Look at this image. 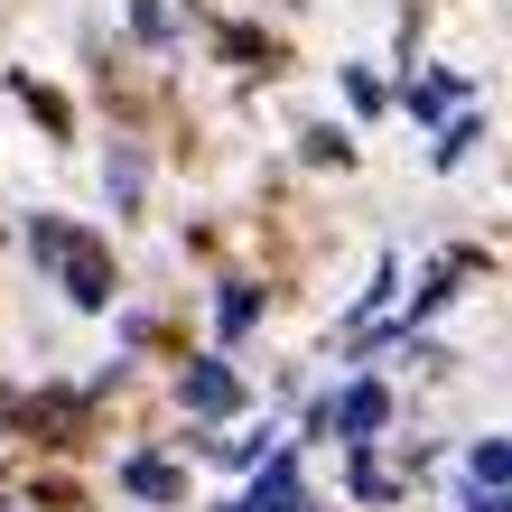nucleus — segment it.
Returning <instances> with one entry per match:
<instances>
[{
  "mask_svg": "<svg viewBox=\"0 0 512 512\" xmlns=\"http://www.w3.org/2000/svg\"><path fill=\"white\" fill-rule=\"evenodd\" d=\"M28 243H38V261H56V280H66V298H75V308H103V298H112V261L84 243L75 224L38 215V233H28Z\"/></svg>",
  "mask_w": 512,
  "mask_h": 512,
  "instance_id": "1",
  "label": "nucleus"
},
{
  "mask_svg": "<svg viewBox=\"0 0 512 512\" xmlns=\"http://www.w3.org/2000/svg\"><path fill=\"white\" fill-rule=\"evenodd\" d=\"M382 419H391V401H382V382H354V391H345V401H336V410H326V429H345V438H373V429H382Z\"/></svg>",
  "mask_w": 512,
  "mask_h": 512,
  "instance_id": "2",
  "label": "nucleus"
},
{
  "mask_svg": "<svg viewBox=\"0 0 512 512\" xmlns=\"http://www.w3.org/2000/svg\"><path fill=\"white\" fill-rule=\"evenodd\" d=\"M233 401H243V382H233L224 364H196V373H187V410L215 419V410H233Z\"/></svg>",
  "mask_w": 512,
  "mask_h": 512,
  "instance_id": "3",
  "label": "nucleus"
},
{
  "mask_svg": "<svg viewBox=\"0 0 512 512\" xmlns=\"http://www.w3.org/2000/svg\"><path fill=\"white\" fill-rule=\"evenodd\" d=\"M122 485H131V494H149V503H168V494H187V475L159 466V457H131V466H122Z\"/></svg>",
  "mask_w": 512,
  "mask_h": 512,
  "instance_id": "4",
  "label": "nucleus"
},
{
  "mask_svg": "<svg viewBox=\"0 0 512 512\" xmlns=\"http://www.w3.org/2000/svg\"><path fill=\"white\" fill-rule=\"evenodd\" d=\"M475 485H503L512 494V447H475Z\"/></svg>",
  "mask_w": 512,
  "mask_h": 512,
  "instance_id": "5",
  "label": "nucleus"
},
{
  "mask_svg": "<svg viewBox=\"0 0 512 512\" xmlns=\"http://www.w3.org/2000/svg\"><path fill=\"white\" fill-rule=\"evenodd\" d=\"M252 317H261V289H224V336H243Z\"/></svg>",
  "mask_w": 512,
  "mask_h": 512,
  "instance_id": "6",
  "label": "nucleus"
},
{
  "mask_svg": "<svg viewBox=\"0 0 512 512\" xmlns=\"http://www.w3.org/2000/svg\"><path fill=\"white\" fill-rule=\"evenodd\" d=\"M475 512H512V494H494V503H475Z\"/></svg>",
  "mask_w": 512,
  "mask_h": 512,
  "instance_id": "7",
  "label": "nucleus"
}]
</instances>
